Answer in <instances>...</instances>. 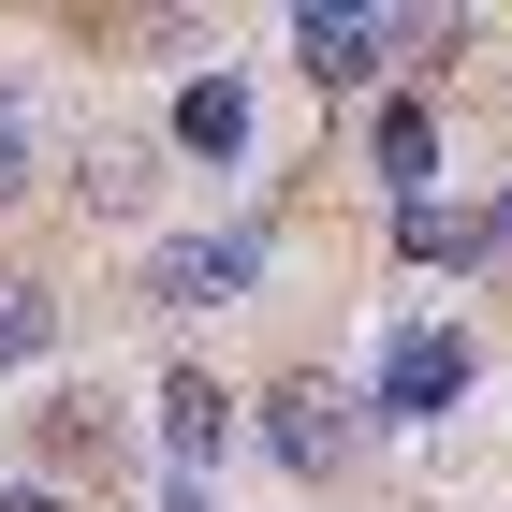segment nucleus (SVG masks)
Returning a JSON list of instances; mask_svg holds the SVG:
<instances>
[{"label": "nucleus", "mask_w": 512, "mask_h": 512, "mask_svg": "<svg viewBox=\"0 0 512 512\" xmlns=\"http://www.w3.org/2000/svg\"><path fill=\"white\" fill-rule=\"evenodd\" d=\"M0 512H88V498H59V483H0Z\"/></svg>", "instance_id": "15"}, {"label": "nucleus", "mask_w": 512, "mask_h": 512, "mask_svg": "<svg viewBox=\"0 0 512 512\" xmlns=\"http://www.w3.org/2000/svg\"><path fill=\"white\" fill-rule=\"evenodd\" d=\"M469 220H483V278H512V176H483V205H469Z\"/></svg>", "instance_id": "13"}, {"label": "nucleus", "mask_w": 512, "mask_h": 512, "mask_svg": "<svg viewBox=\"0 0 512 512\" xmlns=\"http://www.w3.org/2000/svg\"><path fill=\"white\" fill-rule=\"evenodd\" d=\"M469 395H483V337H469L454 308H410V322L381 337V366H366V410H381V439H395V425H454Z\"/></svg>", "instance_id": "5"}, {"label": "nucleus", "mask_w": 512, "mask_h": 512, "mask_svg": "<svg viewBox=\"0 0 512 512\" xmlns=\"http://www.w3.org/2000/svg\"><path fill=\"white\" fill-rule=\"evenodd\" d=\"M439 132H454V103H439V88H410V74L366 103V176H381V205L439 191Z\"/></svg>", "instance_id": "9"}, {"label": "nucleus", "mask_w": 512, "mask_h": 512, "mask_svg": "<svg viewBox=\"0 0 512 512\" xmlns=\"http://www.w3.org/2000/svg\"><path fill=\"white\" fill-rule=\"evenodd\" d=\"M147 512H220V483H147Z\"/></svg>", "instance_id": "14"}, {"label": "nucleus", "mask_w": 512, "mask_h": 512, "mask_svg": "<svg viewBox=\"0 0 512 512\" xmlns=\"http://www.w3.org/2000/svg\"><path fill=\"white\" fill-rule=\"evenodd\" d=\"M278 44H293V74H308L322 118H352V103H381L410 74V15H381V0H308Z\"/></svg>", "instance_id": "4"}, {"label": "nucleus", "mask_w": 512, "mask_h": 512, "mask_svg": "<svg viewBox=\"0 0 512 512\" xmlns=\"http://www.w3.org/2000/svg\"><path fill=\"white\" fill-rule=\"evenodd\" d=\"M161 161H205V176L249 161V74H235V59L176 74V103H161Z\"/></svg>", "instance_id": "8"}, {"label": "nucleus", "mask_w": 512, "mask_h": 512, "mask_svg": "<svg viewBox=\"0 0 512 512\" xmlns=\"http://www.w3.org/2000/svg\"><path fill=\"white\" fill-rule=\"evenodd\" d=\"M278 264V220H176V235H147V264H132V308L147 322H220L249 308Z\"/></svg>", "instance_id": "3"}, {"label": "nucleus", "mask_w": 512, "mask_h": 512, "mask_svg": "<svg viewBox=\"0 0 512 512\" xmlns=\"http://www.w3.org/2000/svg\"><path fill=\"white\" fill-rule=\"evenodd\" d=\"M44 176H59V118H44V88H15V74H0V220H15Z\"/></svg>", "instance_id": "12"}, {"label": "nucleus", "mask_w": 512, "mask_h": 512, "mask_svg": "<svg viewBox=\"0 0 512 512\" xmlns=\"http://www.w3.org/2000/svg\"><path fill=\"white\" fill-rule=\"evenodd\" d=\"M161 191H176L161 132H74V147H59V205H74L88 235H147Z\"/></svg>", "instance_id": "7"}, {"label": "nucleus", "mask_w": 512, "mask_h": 512, "mask_svg": "<svg viewBox=\"0 0 512 512\" xmlns=\"http://www.w3.org/2000/svg\"><path fill=\"white\" fill-rule=\"evenodd\" d=\"M15 483H59V498L118 512V483H132V410H118L103 381H44L30 410H15Z\"/></svg>", "instance_id": "2"}, {"label": "nucleus", "mask_w": 512, "mask_h": 512, "mask_svg": "<svg viewBox=\"0 0 512 512\" xmlns=\"http://www.w3.org/2000/svg\"><path fill=\"white\" fill-rule=\"evenodd\" d=\"M0 278H15V264H0Z\"/></svg>", "instance_id": "16"}, {"label": "nucleus", "mask_w": 512, "mask_h": 512, "mask_svg": "<svg viewBox=\"0 0 512 512\" xmlns=\"http://www.w3.org/2000/svg\"><path fill=\"white\" fill-rule=\"evenodd\" d=\"M147 439H161V483H220L235 439H249V381H220L205 352H176L161 395H147Z\"/></svg>", "instance_id": "6"}, {"label": "nucleus", "mask_w": 512, "mask_h": 512, "mask_svg": "<svg viewBox=\"0 0 512 512\" xmlns=\"http://www.w3.org/2000/svg\"><path fill=\"white\" fill-rule=\"evenodd\" d=\"M59 337H74V293L59 278H0V381L59 366Z\"/></svg>", "instance_id": "11"}, {"label": "nucleus", "mask_w": 512, "mask_h": 512, "mask_svg": "<svg viewBox=\"0 0 512 512\" xmlns=\"http://www.w3.org/2000/svg\"><path fill=\"white\" fill-rule=\"evenodd\" d=\"M249 439H264L278 469L322 498V483H352L366 454H381V410H366V381H352V366L293 352V366H264V381H249Z\"/></svg>", "instance_id": "1"}, {"label": "nucleus", "mask_w": 512, "mask_h": 512, "mask_svg": "<svg viewBox=\"0 0 512 512\" xmlns=\"http://www.w3.org/2000/svg\"><path fill=\"white\" fill-rule=\"evenodd\" d=\"M381 235H395V264H410V278H439V293H469V278H483V220H469L454 191L381 205Z\"/></svg>", "instance_id": "10"}]
</instances>
